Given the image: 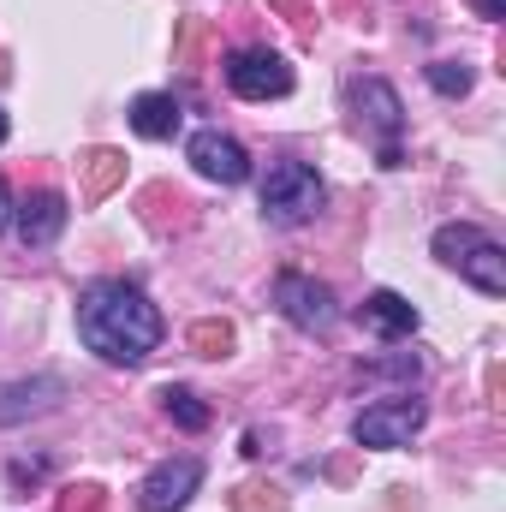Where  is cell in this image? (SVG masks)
Segmentation results:
<instances>
[{"label":"cell","instance_id":"2","mask_svg":"<svg viewBox=\"0 0 506 512\" xmlns=\"http://www.w3.org/2000/svg\"><path fill=\"white\" fill-rule=\"evenodd\" d=\"M328 203V185L310 161H274L262 179V221L268 227H310Z\"/></svg>","mask_w":506,"mask_h":512},{"label":"cell","instance_id":"5","mask_svg":"<svg viewBox=\"0 0 506 512\" xmlns=\"http://www.w3.org/2000/svg\"><path fill=\"white\" fill-rule=\"evenodd\" d=\"M423 417H429V405L417 399V393H399V399H381L370 411H358V423H352V435H358V447H411V435L423 429Z\"/></svg>","mask_w":506,"mask_h":512},{"label":"cell","instance_id":"1","mask_svg":"<svg viewBox=\"0 0 506 512\" xmlns=\"http://www.w3.org/2000/svg\"><path fill=\"white\" fill-rule=\"evenodd\" d=\"M78 340L102 364H143L161 346V310L131 280H90L78 298Z\"/></svg>","mask_w":506,"mask_h":512},{"label":"cell","instance_id":"18","mask_svg":"<svg viewBox=\"0 0 506 512\" xmlns=\"http://www.w3.org/2000/svg\"><path fill=\"white\" fill-rule=\"evenodd\" d=\"M42 471H48V465H42V459H30V465H24V459H18V465H12V483H18V489H24V483H36V477H42Z\"/></svg>","mask_w":506,"mask_h":512},{"label":"cell","instance_id":"4","mask_svg":"<svg viewBox=\"0 0 506 512\" xmlns=\"http://www.w3.org/2000/svg\"><path fill=\"white\" fill-rule=\"evenodd\" d=\"M435 256H441L447 268H459L477 292H489V298H501L506 292V251L483 233V227H471V221H447V227L435 233Z\"/></svg>","mask_w":506,"mask_h":512},{"label":"cell","instance_id":"9","mask_svg":"<svg viewBox=\"0 0 506 512\" xmlns=\"http://www.w3.org/2000/svg\"><path fill=\"white\" fill-rule=\"evenodd\" d=\"M203 489V459H167V465H155L149 477H143V489H137V507L143 512H179L191 495Z\"/></svg>","mask_w":506,"mask_h":512},{"label":"cell","instance_id":"21","mask_svg":"<svg viewBox=\"0 0 506 512\" xmlns=\"http://www.w3.org/2000/svg\"><path fill=\"white\" fill-rule=\"evenodd\" d=\"M0 143H6V114H0Z\"/></svg>","mask_w":506,"mask_h":512},{"label":"cell","instance_id":"6","mask_svg":"<svg viewBox=\"0 0 506 512\" xmlns=\"http://www.w3.org/2000/svg\"><path fill=\"white\" fill-rule=\"evenodd\" d=\"M274 304H280V316H286L292 328H304V334H334V322H340L334 292H328L322 280H310V274H280V280H274Z\"/></svg>","mask_w":506,"mask_h":512},{"label":"cell","instance_id":"13","mask_svg":"<svg viewBox=\"0 0 506 512\" xmlns=\"http://www.w3.org/2000/svg\"><path fill=\"white\" fill-rule=\"evenodd\" d=\"M471 84H477V72L465 66V60H429V90L435 96H471Z\"/></svg>","mask_w":506,"mask_h":512},{"label":"cell","instance_id":"8","mask_svg":"<svg viewBox=\"0 0 506 512\" xmlns=\"http://www.w3.org/2000/svg\"><path fill=\"white\" fill-rule=\"evenodd\" d=\"M185 161L203 173V179H215V185H245L251 179V155H245V143L239 137H227V131H197L191 143H185Z\"/></svg>","mask_w":506,"mask_h":512},{"label":"cell","instance_id":"17","mask_svg":"<svg viewBox=\"0 0 506 512\" xmlns=\"http://www.w3.org/2000/svg\"><path fill=\"white\" fill-rule=\"evenodd\" d=\"M60 512H102V489H96V483H84V489H66Z\"/></svg>","mask_w":506,"mask_h":512},{"label":"cell","instance_id":"11","mask_svg":"<svg viewBox=\"0 0 506 512\" xmlns=\"http://www.w3.org/2000/svg\"><path fill=\"white\" fill-rule=\"evenodd\" d=\"M358 322H364V328H376L381 340H411V334H417V322H423V310H417L411 298H399V292H387V286H381V292L364 298Z\"/></svg>","mask_w":506,"mask_h":512},{"label":"cell","instance_id":"12","mask_svg":"<svg viewBox=\"0 0 506 512\" xmlns=\"http://www.w3.org/2000/svg\"><path fill=\"white\" fill-rule=\"evenodd\" d=\"M179 96L173 90H149V96H137L131 102V131L137 137H149V143H161V137H173L179 131Z\"/></svg>","mask_w":506,"mask_h":512},{"label":"cell","instance_id":"14","mask_svg":"<svg viewBox=\"0 0 506 512\" xmlns=\"http://www.w3.org/2000/svg\"><path fill=\"white\" fill-rule=\"evenodd\" d=\"M161 405H167V417H173L179 429H203V423H209V405H203L191 387H161Z\"/></svg>","mask_w":506,"mask_h":512},{"label":"cell","instance_id":"20","mask_svg":"<svg viewBox=\"0 0 506 512\" xmlns=\"http://www.w3.org/2000/svg\"><path fill=\"white\" fill-rule=\"evenodd\" d=\"M12 227V191H6V179H0V233Z\"/></svg>","mask_w":506,"mask_h":512},{"label":"cell","instance_id":"19","mask_svg":"<svg viewBox=\"0 0 506 512\" xmlns=\"http://www.w3.org/2000/svg\"><path fill=\"white\" fill-rule=\"evenodd\" d=\"M477 12H483L489 24H501V18H506V0H477Z\"/></svg>","mask_w":506,"mask_h":512},{"label":"cell","instance_id":"10","mask_svg":"<svg viewBox=\"0 0 506 512\" xmlns=\"http://www.w3.org/2000/svg\"><path fill=\"white\" fill-rule=\"evenodd\" d=\"M66 221H72V209H66L60 191H30L24 203H12V233H18V245H30V251H48V245L66 233Z\"/></svg>","mask_w":506,"mask_h":512},{"label":"cell","instance_id":"15","mask_svg":"<svg viewBox=\"0 0 506 512\" xmlns=\"http://www.w3.org/2000/svg\"><path fill=\"white\" fill-rule=\"evenodd\" d=\"M84 167H90V185H84V191H90V197H108V191H114V179H120V173H126V161H120V155H114V149H96V155H90V161H84Z\"/></svg>","mask_w":506,"mask_h":512},{"label":"cell","instance_id":"16","mask_svg":"<svg viewBox=\"0 0 506 512\" xmlns=\"http://www.w3.org/2000/svg\"><path fill=\"white\" fill-rule=\"evenodd\" d=\"M191 346H197L203 358H227V346H233V328H227V322H197V328H191Z\"/></svg>","mask_w":506,"mask_h":512},{"label":"cell","instance_id":"7","mask_svg":"<svg viewBox=\"0 0 506 512\" xmlns=\"http://www.w3.org/2000/svg\"><path fill=\"white\" fill-rule=\"evenodd\" d=\"M227 90L239 102H274V96H292V66L268 48H239L227 54Z\"/></svg>","mask_w":506,"mask_h":512},{"label":"cell","instance_id":"3","mask_svg":"<svg viewBox=\"0 0 506 512\" xmlns=\"http://www.w3.org/2000/svg\"><path fill=\"white\" fill-rule=\"evenodd\" d=\"M346 102H352L358 131L376 137L381 167H405V149H399V137H405V102H399V90L387 78H352L346 84Z\"/></svg>","mask_w":506,"mask_h":512}]
</instances>
